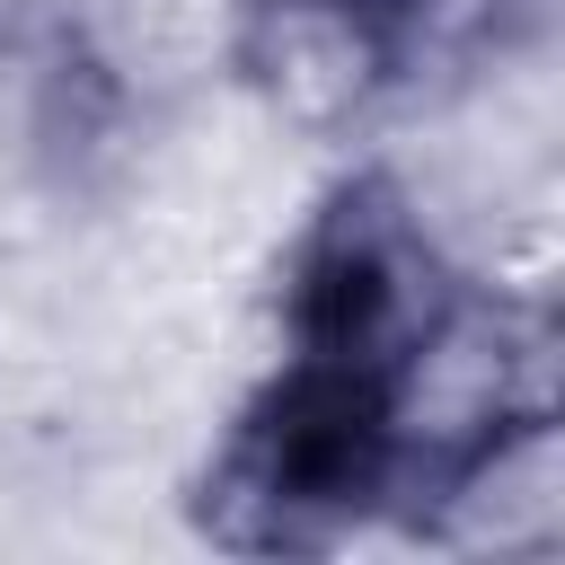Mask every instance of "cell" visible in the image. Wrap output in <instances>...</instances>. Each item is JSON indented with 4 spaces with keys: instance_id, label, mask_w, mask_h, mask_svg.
<instances>
[{
    "instance_id": "6da1fadb",
    "label": "cell",
    "mask_w": 565,
    "mask_h": 565,
    "mask_svg": "<svg viewBox=\"0 0 565 565\" xmlns=\"http://www.w3.org/2000/svg\"><path fill=\"white\" fill-rule=\"evenodd\" d=\"M397 494L406 441L388 380L282 353L230 415L194 486V521L230 556H335L362 530L397 521Z\"/></svg>"
},
{
    "instance_id": "7a4b0ae2",
    "label": "cell",
    "mask_w": 565,
    "mask_h": 565,
    "mask_svg": "<svg viewBox=\"0 0 565 565\" xmlns=\"http://www.w3.org/2000/svg\"><path fill=\"white\" fill-rule=\"evenodd\" d=\"M468 282L450 274V256L424 230V212L406 203V185L362 168L282 247L274 327H282V353H300V362H344V371L397 380V362L441 327V309Z\"/></svg>"
}]
</instances>
